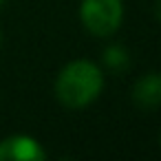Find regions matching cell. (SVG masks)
<instances>
[{
	"instance_id": "obj_1",
	"label": "cell",
	"mask_w": 161,
	"mask_h": 161,
	"mask_svg": "<svg viewBox=\"0 0 161 161\" xmlns=\"http://www.w3.org/2000/svg\"><path fill=\"white\" fill-rule=\"evenodd\" d=\"M102 88L104 75L99 66H95L88 60H75L66 64L55 80V97L62 106L71 110H80L93 104Z\"/></svg>"
},
{
	"instance_id": "obj_2",
	"label": "cell",
	"mask_w": 161,
	"mask_h": 161,
	"mask_svg": "<svg viewBox=\"0 0 161 161\" xmlns=\"http://www.w3.org/2000/svg\"><path fill=\"white\" fill-rule=\"evenodd\" d=\"M80 18L86 31H91L97 38H108L121 25L124 5L121 0H82Z\"/></svg>"
},
{
	"instance_id": "obj_3",
	"label": "cell",
	"mask_w": 161,
	"mask_h": 161,
	"mask_svg": "<svg viewBox=\"0 0 161 161\" xmlns=\"http://www.w3.org/2000/svg\"><path fill=\"white\" fill-rule=\"evenodd\" d=\"M47 152L42 146L27 137V135H14L0 141V161H44Z\"/></svg>"
},
{
	"instance_id": "obj_4",
	"label": "cell",
	"mask_w": 161,
	"mask_h": 161,
	"mask_svg": "<svg viewBox=\"0 0 161 161\" xmlns=\"http://www.w3.org/2000/svg\"><path fill=\"white\" fill-rule=\"evenodd\" d=\"M132 99L141 110H157L161 106V73H148L137 80Z\"/></svg>"
},
{
	"instance_id": "obj_5",
	"label": "cell",
	"mask_w": 161,
	"mask_h": 161,
	"mask_svg": "<svg viewBox=\"0 0 161 161\" xmlns=\"http://www.w3.org/2000/svg\"><path fill=\"white\" fill-rule=\"evenodd\" d=\"M104 64H106L110 71L121 73V71L130 64V58H128V53H126L119 44H113V47H108V49L104 51Z\"/></svg>"
},
{
	"instance_id": "obj_6",
	"label": "cell",
	"mask_w": 161,
	"mask_h": 161,
	"mask_svg": "<svg viewBox=\"0 0 161 161\" xmlns=\"http://www.w3.org/2000/svg\"><path fill=\"white\" fill-rule=\"evenodd\" d=\"M154 14H157V20L161 22V0H157V3H154Z\"/></svg>"
},
{
	"instance_id": "obj_7",
	"label": "cell",
	"mask_w": 161,
	"mask_h": 161,
	"mask_svg": "<svg viewBox=\"0 0 161 161\" xmlns=\"http://www.w3.org/2000/svg\"><path fill=\"white\" fill-rule=\"evenodd\" d=\"M3 5H5V0H0V7H3Z\"/></svg>"
}]
</instances>
